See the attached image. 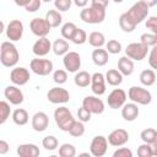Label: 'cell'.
I'll return each mask as SVG.
<instances>
[{"mask_svg": "<svg viewBox=\"0 0 157 157\" xmlns=\"http://www.w3.org/2000/svg\"><path fill=\"white\" fill-rule=\"evenodd\" d=\"M5 28H6V27H5L4 22H2V21H0V34H1V33L5 31Z\"/></svg>", "mask_w": 157, "mask_h": 157, "instance_id": "cell-55", "label": "cell"}, {"mask_svg": "<svg viewBox=\"0 0 157 157\" xmlns=\"http://www.w3.org/2000/svg\"><path fill=\"white\" fill-rule=\"evenodd\" d=\"M141 2H144L147 7H153L157 4V0H140Z\"/></svg>", "mask_w": 157, "mask_h": 157, "instance_id": "cell-53", "label": "cell"}, {"mask_svg": "<svg viewBox=\"0 0 157 157\" xmlns=\"http://www.w3.org/2000/svg\"><path fill=\"white\" fill-rule=\"evenodd\" d=\"M42 1H44V2H49V1H52V0H42Z\"/></svg>", "mask_w": 157, "mask_h": 157, "instance_id": "cell-58", "label": "cell"}, {"mask_svg": "<svg viewBox=\"0 0 157 157\" xmlns=\"http://www.w3.org/2000/svg\"><path fill=\"white\" fill-rule=\"evenodd\" d=\"M76 155V148L72 144H63L59 147V156L60 157H74Z\"/></svg>", "mask_w": 157, "mask_h": 157, "instance_id": "cell-38", "label": "cell"}, {"mask_svg": "<svg viewBox=\"0 0 157 157\" xmlns=\"http://www.w3.org/2000/svg\"><path fill=\"white\" fill-rule=\"evenodd\" d=\"M77 118H78V120L82 121V123L90 121V120H91V113H90L85 107H81V108H78V110H77Z\"/></svg>", "mask_w": 157, "mask_h": 157, "instance_id": "cell-46", "label": "cell"}, {"mask_svg": "<svg viewBox=\"0 0 157 157\" xmlns=\"http://www.w3.org/2000/svg\"><path fill=\"white\" fill-rule=\"evenodd\" d=\"M47 98L53 104H63V103H67L70 101V93L65 88L56 86L48 91Z\"/></svg>", "mask_w": 157, "mask_h": 157, "instance_id": "cell-8", "label": "cell"}, {"mask_svg": "<svg viewBox=\"0 0 157 157\" xmlns=\"http://www.w3.org/2000/svg\"><path fill=\"white\" fill-rule=\"evenodd\" d=\"M42 145H43V147H44L47 151H54V150L58 148V146H59V141H58V139H56L55 136H53V135H48V136L43 137V140H42Z\"/></svg>", "mask_w": 157, "mask_h": 157, "instance_id": "cell-35", "label": "cell"}, {"mask_svg": "<svg viewBox=\"0 0 157 157\" xmlns=\"http://www.w3.org/2000/svg\"><path fill=\"white\" fill-rule=\"evenodd\" d=\"M105 81L110 85V86H119L123 82V75L117 70V69H110L105 72L104 75Z\"/></svg>", "mask_w": 157, "mask_h": 157, "instance_id": "cell-29", "label": "cell"}, {"mask_svg": "<svg viewBox=\"0 0 157 157\" xmlns=\"http://www.w3.org/2000/svg\"><path fill=\"white\" fill-rule=\"evenodd\" d=\"M105 48L109 54H119L121 52V43L117 39H110L105 43Z\"/></svg>", "mask_w": 157, "mask_h": 157, "instance_id": "cell-41", "label": "cell"}, {"mask_svg": "<svg viewBox=\"0 0 157 157\" xmlns=\"http://www.w3.org/2000/svg\"><path fill=\"white\" fill-rule=\"evenodd\" d=\"M107 102H108V105L112 109H119L126 102V92L121 88H114L108 94Z\"/></svg>", "mask_w": 157, "mask_h": 157, "instance_id": "cell-14", "label": "cell"}, {"mask_svg": "<svg viewBox=\"0 0 157 157\" xmlns=\"http://www.w3.org/2000/svg\"><path fill=\"white\" fill-rule=\"evenodd\" d=\"M31 124H32V128H33L34 131L42 132V131L47 130V128L49 125V117L44 112H37L32 117Z\"/></svg>", "mask_w": 157, "mask_h": 157, "instance_id": "cell-20", "label": "cell"}, {"mask_svg": "<svg viewBox=\"0 0 157 157\" xmlns=\"http://www.w3.org/2000/svg\"><path fill=\"white\" fill-rule=\"evenodd\" d=\"M140 109L137 107L136 103L131 102V103H124L121 107V117L126 120V121H134L137 117H139Z\"/></svg>", "mask_w": 157, "mask_h": 157, "instance_id": "cell-21", "label": "cell"}, {"mask_svg": "<svg viewBox=\"0 0 157 157\" xmlns=\"http://www.w3.org/2000/svg\"><path fill=\"white\" fill-rule=\"evenodd\" d=\"M52 50V43L47 37H39V39H37L32 47V52L36 56H45L47 54H49V52Z\"/></svg>", "mask_w": 157, "mask_h": 157, "instance_id": "cell-18", "label": "cell"}, {"mask_svg": "<svg viewBox=\"0 0 157 157\" xmlns=\"http://www.w3.org/2000/svg\"><path fill=\"white\" fill-rule=\"evenodd\" d=\"M16 152L20 157H38L40 153L38 146L34 144H21L17 146Z\"/></svg>", "mask_w": 157, "mask_h": 157, "instance_id": "cell-22", "label": "cell"}, {"mask_svg": "<svg viewBox=\"0 0 157 157\" xmlns=\"http://www.w3.org/2000/svg\"><path fill=\"white\" fill-rule=\"evenodd\" d=\"M118 71L123 76H130L134 72V60H131L126 55L119 58V60H118Z\"/></svg>", "mask_w": 157, "mask_h": 157, "instance_id": "cell-23", "label": "cell"}, {"mask_svg": "<svg viewBox=\"0 0 157 157\" xmlns=\"http://www.w3.org/2000/svg\"><path fill=\"white\" fill-rule=\"evenodd\" d=\"M108 144L114 146V147H120L123 145H125L128 141H129V134L125 129H115L113 130L109 135H108V139H107Z\"/></svg>", "mask_w": 157, "mask_h": 157, "instance_id": "cell-16", "label": "cell"}, {"mask_svg": "<svg viewBox=\"0 0 157 157\" xmlns=\"http://www.w3.org/2000/svg\"><path fill=\"white\" fill-rule=\"evenodd\" d=\"M40 5H42V0H31L25 9L27 12H36L39 10Z\"/></svg>", "mask_w": 157, "mask_h": 157, "instance_id": "cell-49", "label": "cell"}, {"mask_svg": "<svg viewBox=\"0 0 157 157\" xmlns=\"http://www.w3.org/2000/svg\"><path fill=\"white\" fill-rule=\"evenodd\" d=\"M140 139L145 142V144H156L157 142V131L156 129L153 128H147V129H144L140 134Z\"/></svg>", "mask_w": 157, "mask_h": 157, "instance_id": "cell-31", "label": "cell"}, {"mask_svg": "<svg viewBox=\"0 0 157 157\" xmlns=\"http://www.w3.org/2000/svg\"><path fill=\"white\" fill-rule=\"evenodd\" d=\"M53 81L56 83V85H63L67 81V72L63 69H58L54 71L53 74Z\"/></svg>", "mask_w": 157, "mask_h": 157, "instance_id": "cell-43", "label": "cell"}, {"mask_svg": "<svg viewBox=\"0 0 157 157\" xmlns=\"http://www.w3.org/2000/svg\"><path fill=\"white\" fill-rule=\"evenodd\" d=\"M70 40H71L74 44L81 45V44H83V43L87 40V33H86L85 29H82V28H76Z\"/></svg>", "mask_w": 157, "mask_h": 157, "instance_id": "cell-37", "label": "cell"}, {"mask_svg": "<svg viewBox=\"0 0 157 157\" xmlns=\"http://www.w3.org/2000/svg\"><path fill=\"white\" fill-rule=\"evenodd\" d=\"M91 153H88V152H83V153H80V156H90Z\"/></svg>", "mask_w": 157, "mask_h": 157, "instance_id": "cell-56", "label": "cell"}, {"mask_svg": "<svg viewBox=\"0 0 157 157\" xmlns=\"http://www.w3.org/2000/svg\"><path fill=\"white\" fill-rule=\"evenodd\" d=\"M4 96L5 98L7 99V102L12 105H18L23 102L25 97H23V93L22 91L16 86V85H10L5 88L4 91Z\"/></svg>", "mask_w": 157, "mask_h": 157, "instance_id": "cell-17", "label": "cell"}, {"mask_svg": "<svg viewBox=\"0 0 157 157\" xmlns=\"http://www.w3.org/2000/svg\"><path fill=\"white\" fill-rule=\"evenodd\" d=\"M128 97L131 102L141 105H147L152 101V94L148 90L140 87V86H132L128 91Z\"/></svg>", "mask_w": 157, "mask_h": 157, "instance_id": "cell-3", "label": "cell"}, {"mask_svg": "<svg viewBox=\"0 0 157 157\" xmlns=\"http://www.w3.org/2000/svg\"><path fill=\"white\" fill-rule=\"evenodd\" d=\"M29 28H31V32L37 36L38 38L39 37H47V34L50 32V25L47 22L45 18H42V17H34L33 20H31L29 22Z\"/></svg>", "mask_w": 157, "mask_h": 157, "instance_id": "cell-9", "label": "cell"}, {"mask_svg": "<svg viewBox=\"0 0 157 157\" xmlns=\"http://www.w3.org/2000/svg\"><path fill=\"white\" fill-rule=\"evenodd\" d=\"M150 48L144 45L142 43H130L126 45L125 48V55L128 58H130L131 60H136V61H141L142 59H145L148 54Z\"/></svg>", "mask_w": 157, "mask_h": 157, "instance_id": "cell-5", "label": "cell"}, {"mask_svg": "<svg viewBox=\"0 0 157 157\" xmlns=\"http://www.w3.org/2000/svg\"><path fill=\"white\" fill-rule=\"evenodd\" d=\"M80 18L90 25L102 23L105 18V9L96 5H91L90 7H83L80 12Z\"/></svg>", "mask_w": 157, "mask_h": 157, "instance_id": "cell-2", "label": "cell"}, {"mask_svg": "<svg viewBox=\"0 0 157 157\" xmlns=\"http://www.w3.org/2000/svg\"><path fill=\"white\" fill-rule=\"evenodd\" d=\"M10 114H11L10 103L6 101H0V125L6 123V120L10 118Z\"/></svg>", "mask_w": 157, "mask_h": 157, "instance_id": "cell-36", "label": "cell"}, {"mask_svg": "<svg viewBox=\"0 0 157 157\" xmlns=\"http://www.w3.org/2000/svg\"><path fill=\"white\" fill-rule=\"evenodd\" d=\"M113 1H114V2H117V4H119V2H123L124 0H113Z\"/></svg>", "mask_w": 157, "mask_h": 157, "instance_id": "cell-57", "label": "cell"}, {"mask_svg": "<svg viewBox=\"0 0 157 157\" xmlns=\"http://www.w3.org/2000/svg\"><path fill=\"white\" fill-rule=\"evenodd\" d=\"M148 64L152 69H157V47L153 45L151 52H150V55H148Z\"/></svg>", "mask_w": 157, "mask_h": 157, "instance_id": "cell-47", "label": "cell"}, {"mask_svg": "<svg viewBox=\"0 0 157 157\" xmlns=\"http://www.w3.org/2000/svg\"><path fill=\"white\" fill-rule=\"evenodd\" d=\"M91 90L96 96H102L105 93V78L102 72H94L91 75Z\"/></svg>", "mask_w": 157, "mask_h": 157, "instance_id": "cell-19", "label": "cell"}, {"mask_svg": "<svg viewBox=\"0 0 157 157\" xmlns=\"http://www.w3.org/2000/svg\"><path fill=\"white\" fill-rule=\"evenodd\" d=\"M12 120L16 125H26L29 120V115H28V112L23 108H17L12 112Z\"/></svg>", "mask_w": 157, "mask_h": 157, "instance_id": "cell-27", "label": "cell"}, {"mask_svg": "<svg viewBox=\"0 0 157 157\" xmlns=\"http://www.w3.org/2000/svg\"><path fill=\"white\" fill-rule=\"evenodd\" d=\"M139 78H140V82H141L144 86L150 87V86H152V85L156 82V72H155L153 69L142 70Z\"/></svg>", "mask_w": 157, "mask_h": 157, "instance_id": "cell-30", "label": "cell"}, {"mask_svg": "<svg viewBox=\"0 0 157 157\" xmlns=\"http://www.w3.org/2000/svg\"><path fill=\"white\" fill-rule=\"evenodd\" d=\"M148 10H150V7H147L144 2L137 1V2H135V4L126 11V13H128V16L131 18V21L137 26L139 23H141V22L147 17Z\"/></svg>", "mask_w": 157, "mask_h": 157, "instance_id": "cell-7", "label": "cell"}, {"mask_svg": "<svg viewBox=\"0 0 157 157\" xmlns=\"http://www.w3.org/2000/svg\"><path fill=\"white\" fill-rule=\"evenodd\" d=\"M72 2L77 6V7H86V5L88 4V0H72Z\"/></svg>", "mask_w": 157, "mask_h": 157, "instance_id": "cell-52", "label": "cell"}, {"mask_svg": "<svg viewBox=\"0 0 157 157\" xmlns=\"http://www.w3.org/2000/svg\"><path fill=\"white\" fill-rule=\"evenodd\" d=\"M88 43L91 47L93 48H102L104 44H105V37L102 32L99 31H93L88 34V38H87Z\"/></svg>", "mask_w": 157, "mask_h": 157, "instance_id": "cell-25", "label": "cell"}, {"mask_svg": "<svg viewBox=\"0 0 157 157\" xmlns=\"http://www.w3.org/2000/svg\"><path fill=\"white\" fill-rule=\"evenodd\" d=\"M146 28L151 31V33L157 34V17L156 16H150L145 23Z\"/></svg>", "mask_w": 157, "mask_h": 157, "instance_id": "cell-45", "label": "cell"}, {"mask_svg": "<svg viewBox=\"0 0 157 157\" xmlns=\"http://www.w3.org/2000/svg\"><path fill=\"white\" fill-rule=\"evenodd\" d=\"M107 148H108V141H107V137L102 136V135H98V136H94L90 144V153L94 157H102L105 155L107 152Z\"/></svg>", "mask_w": 157, "mask_h": 157, "instance_id": "cell-10", "label": "cell"}, {"mask_svg": "<svg viewBox=\"0 0 157 157\" xmlns=\"http://www.w3.org/2000/svg\"><path fill=\"white\" fill-rule=\"evenodd\" d=\"M113 157H132V151L128 147H120L114 151Z\"/></svg>", "mask_w": 157, "mask_h": 157, "instance_id": "cell-48", "label": "cell"}, {"mask_svg": "<svg viewBox=\"0 0 157 157\" xmlns=\"http://www.w3.org/2000/svg\"><path fill=\"white\" fill-rule=\"evenodd\" d=\"M54 120L58 125V128L63 131H67L71 126L75 118L72 117L71 112L66 107H59L54 110Z\"/></svg>", "mask_w": 157, "mask_h": 157, "instance_id": "cell-4", "label": "cell"}, {"mask_svg": "<svg viewBox=\"0 0 157 157\" xmlns=\"http://www.w3.org/2000/svg\"><path fill=\"white\" fill-rule=\"evenodd\" d=\"M67 132H69L71 136H74V137H80V136H82V135L85 134V125H83V123L80 121V120H74L72 124H71V126L69 128Z\"/></svg>", "mask_w": 157, "mask_h": 157, "instance_id": "cell-34", "label": "cell"}, {"mask_svg": "<svg viewBox=\"0 0 157 157\" xmlns=\"http://www.w3.org/2000/svg\"><path fill=\"white\" fill-rule=\"evenodd\" d=\"M6 37L10 42H17L22 38L23 34V23L20 20H12L5 28Z\"/></svg>", "mask_w": 157, "mask_h": 157, "instance_id": "cell-11", "label": "cell"}, {"mask_svg": "<svg viewBox=\"0 0 157 157\" xmlns=\"http://www.w3.org/2000/svg\"><path fill=\"white\" fill-rule=\"evenodd\" d=\"M10 150V146L7 144V141L5 140H0V155H6Z\"/></svg>", "mask_w": 157, "mask_h": 157, "instance_id": "cell-50", "label": "cell"}, {"mask_svg": "<svg viewBox=\"0 0 157 157\" xmlns=\"http://www.w3.org/2000/svg\"><path fill=\"white\" fill-rule=\"evenodd\" d=\"M91 56H92V61L97 66H104L109 60V53L105 49H102V48H96L92 52Z\"/></svg>", "mask_w": 157, "mask_h": 157, "instance_id": "cell-24", "label": "cell"}, {"mask_svg": "<svg viewBox=\"0 0 157 157\" xmlns=\"http://www.w3.org/2000/svg\"><path fill=\"white\" fill-rule=\"evenodd\" d=\"M71 5H72V0H54V6L59 12L70 10Z\"/></svg>", "mask_w": 157, "mask_h": 157, "instance_id": "cell-44", "label": "cell"}, {"mask_svg": "<svg viewBox=\"0 0 157 157\" xmlns=\"http://www.w3.org/2000/svg\"><path fill=\"white\" fill-rule=\"evenodd\" d=\"M47 22L50 25L52 28H55V27H59L63 22V16L61 13L58 11V10H49L47 13H45V17Z\"/></svg>", "mask_w": 157, "mask_h": 157, "instance_id": "cell-28", "label": "cell"}, {"mask_svg": "<svg viewBox=\"0 0 157 157\" xmlns=\"http://www.w3.org/2000/svg\"><path fill=\"white\" fill-rule=\"evenodd\" d=\"M119 26H120V28L124 32H128V33L132 32L136 28V25L131 21V18L128 16L126 12H124V13L120 15V17H119Z\"/></svg>", "mask_w": 157, "mask_h": 157, "instance_id": "cell-32", "label": "cell"}, {"mask_svg": "<svg viewBox=\"0 0 157 157\" xmlns=\"http://www.w3.org/2000/svg\"><path fill=\"white\" fill-rule=\"evenodd\" d=\"M63 64L69 72H77L81 67V56L76 52H67L63 55Z\"/></svg>", "mask_w": 157, "mask_h": 157, "instance_id": "cell-13", "label": "cell"}, {"mask_svg": "<svg viewBox=\"0 0 157 157\" xmlns=\"http://www.w3.org/2000/svg\"><path fill=\"white\" fill-rule=\"evenodd\" d=\"M13 1H15V4H16L17 6H21V7H26L31 0H13Z\"/></svg>", "mask_w": 157, "mask_h": 157, "instance_id": "cell-54", "label": "cell"}, {"mask_svg": "<svg viewBox=\"0 0 157 157\" xmlns=\"http://www.w3.org/2000/svg\"><path fill=\"white\" fill-rule=\"evenodd\" d=\"M76 28L77 27H76V25L74 22H66V23H64L63 27H61V37L64 39H69L70 40Z\"/></svg>", "mask_w": 157, "mask_h": 157, "instance_id": "cell-39", "label": "cell"}, {"mask_svg": "<svg viewBox=\"0 0 157 157\" xmlns=\"http://www.w3.org/2000/svg\"><path fill=\"white\" fill-rule=\"evenodd\" d=\"M140 43H142L146 47H153L157 44V34L155 33H144L140 37Z\"/></svg>", "mask_w": 157, "mask_h": 157, "instance_id": "cell-40", "label": "cell"}, {"mask_svg": "<svg viewBox=\"0 0 157 157\" xmlns=\"http://www.w3.org/2000/svg\"><path fill=\"white\" fill-rule=\"evenodd\" d=\"M74 82L78 87H87L91 83V75L87 71H78L74 77Z\"/></svg>", "mask_w": 157, "mask_h": 157, "instance_id": "cell-33", "label": "cell"}, {"mask_svg": "<svg viewBox=\"0 0 157 157\" xmlns=\"http://www.w3.org/2000/svg\"><path fill=\"white\" fill-rule=\"evenodd\" d=\"M109 4V0H91V5H96V6H101V7H107Z\"/></svg>", "mask_w": 157, "mask_h": 157, "instance_id": "cell-51", "label": "cell"}, {"mask_svg": "<svg viewBox=\"0 0 157 157\" xmlns=\"http://www.w3.org/2000/svg\"><path fill=\"white\" fill-rule=\"evenodd\" d=\"M82 107H85L91 114H102L104 112V103L98 96H87L82 101Z\"/></svg>", "mask_w": 157, "mask_h": 157, "instance_id": "cell-12", "label": "cell"}, {"mask_svg": "<svg viewBox=\"0 0 157 157\" xmlns=\"http://www.w3.org/2000/svg\"><path fill=\"white\" fill-rule=\"evenodd\" d=\"M20 54L16 45L10 42L5 40L0 45V63L5 67H15L18 63Z\"/></svg>", "mask_w": 157, "mask_h": 157, "instance_id": "cell-1", "label": "cell"}, {"mask_svg": "<svg viewBox=\"0 0 157 157\" xmlns=\"http://www.w3.org/2000/svg\"><path fill=\"white\" fill-rule=\"evenodd\" d=\"M137 156L139 157H151V156H155L152 145L145 144V142L142 145H140L137 147Z\"/></svg>", "mask_w": 157, "mask_h": 157, "instance_id": "cell-42", "label": "cell"}, {"mask_svg": "<svg viewBox=\"0 0 157 157\" xmlns=\"http://www.w3.org/2000/svg\"><path fill=\"white\" fill-rule=\"evenodd\" d=\"M52 50L58 56H61V55L66 54L69 52V43H67V40L64 39V38L55 39L54 43L52 44Z\"/></svg>", "mask_w": 157, "mask_h": 157, "instance_id": "cell-26", "label": "cell"}, {"mask_svg": "<svg viewBox=\"0 0 157 157\" xmlns=\"http://www.w3.org/2000/svg\"><path fill=\"white\" fill-rule=\"evenodd\" d=\"M29 67H31V70H32L36 75L47 76V75H49V74L53 71L54 65H53V63H52L49 59H42V58L37 56L36 59H32V60H31Z\"/></svg>", "mask_w": 157, "mask_h": 157, "instance_id": "cell-6", "label": "cell"}, {"mask_svg": "<svg viewBox=\"0 0 157 157\" xmlns=\"http://www.w3.org/2000/svg\"><path fill=\"white\" fill-rule=\"evenodd\" d=\"M10 80L16 86H23L29 81V71L23 66L13 67L10 72Z\"/></svg>", "mask_w": 157, "mask_h": 157, "instance_id": "cell-15", "label": "cell"}]
</instances>
